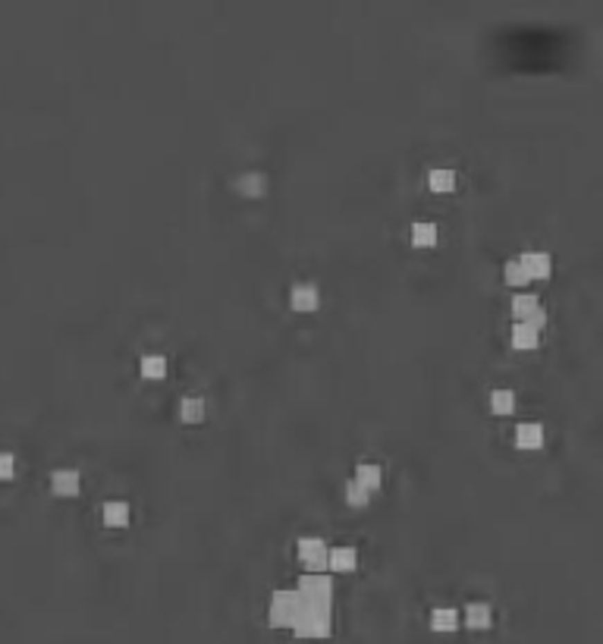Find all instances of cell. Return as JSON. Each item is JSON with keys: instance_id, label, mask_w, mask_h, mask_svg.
I'll return each instance as SVG.
<instances>
[{"instance_id": "1", "label": "cell", "mask_w": 603, "mask_h": 644, "mask_svg": "<svg viewBox=\"0 0 603 644\" xmlns=\"http://www.w3.org/2000/svg\"><path fill=\"white\" fill-rule=\"evenodd\" d=\"M292 629L298 635H327L330 632V600H305L302 610L296 613V619H292Z\"/></svg>"}, {"instance_id": "2", "label": "cell", "mask_w": 603, "mask_h": 644, "mask_svg": "<svg viewBox=\"0 0 603 644\" xmlns=\"http://www.w3.org/2000/svg\"><path fill=\"white\" fill-rule=\"evenodd\" d=\"M302 604H305V597L298 594L296 588H277L271 594V619L277 625H292V619L302 610Z\"/></svg>"}, {"instance_id": "3", "label": "cell", "mask_w": 603, "mask_h": 644, "mask_svg": "<svg viewBox=\"0 0 603 644\" xmlns=\"http://www.w3.org/2000/svg\"><path fill=\"white\" fill-rule=\"evenodd\" d=\"M296 591L305 597V600H330L333 582H330V575H324V572H308V575L298 578Z\"/></svg>"}, {"instance_id": "4", "label": "cell", "mask_w": 603, "mask_h": 644, "mask_svg": "<svg viewBox=\"0 0 603 644\" xmlns=\"http://www.w3.org/2000/svg\"><path fill=\"white\" fill-rule=\"evenodd\" d=\"M512 312L531 327H541L543 321H547V312H543L541 298L531 296V292H519V296L512 298Z\"/></svg>"}, {"instance_id": "5", "label": "cell", "mask_w": 603, "mask_h": 644, "mask_svg": "<svg viewBox=\"0 0 603 644\" xmlns=\"http://www.w3.org/2000/svg\"><path fill=\"white\" fill-rule=\"evenodd\" d=\"M298 553H302V560H305L308 566H314V569H321V566H327V553H330V547H327L324 537H298Z\"/></svg>"}, {"instance_id": "6", "label": "cell", "mask_w": 603, "mask_h": 644, "mask_svg": "<svg viewBox=\"0 0 603 644\" xmlns=\"http://www.w3.org/2000/svg\"><path fill=\"white\" fill-rule=\"evenodd\" d=\"M519 265H522V271L531 277H547L550 274V255L547 251H525L522 258H519Z\"/></svg>"}, {"instance_id": "7", "label": "cell", "mask_w": 603, "mask_h": 644, "mask_svg": "<svg viewBox=\"0 0 603 644\" xmlns=\"http://www.w3.org/2000/svg\"><path fill=\"white\" fill-rule=\"evenodd\" d=\"M51 484H54V490H60V494H75V490H79V484H82L79 468H54Z\"/></svg>"}, {"instance_id": "8", "label": "cell", "mask_w": 603, "mask_h": 644, "mask_svg": "<svg viewBox=\"0 0 603 644\" xmlns=\"http://www.w3.org/2000/svg\"><path fill=\"white\" fill-rule=\"evenodd\" d=\"M515 440H519V447H541L543 424L541 421H522V424L515 427Z\"/></svg>"}, {"instance_id": "9", "label": "cell", "mask_w": 603, "mask_h": 644, "mask_svg": "<svg viewBox=\"0 0 603 644\" xmlns=\"http://www.w3.org/2000/svg\"><path fill=\"white\" fill-rule=\"evenodd\" d=\"M327 563H330L333 569H352V566L359 563V550L349 547V544L330 547V553H327Z\"/></svg>"}, {"instance_id": "10", "label": "cell", "mask_w": 603, "mask_h": 644, "mask_svg": "<svg viewBox=\"0 0 603 644\" xmlns=\"http://www.w3.org/2000/svg\"><path fill=\"white\" fill-rule=\"evenodd\" d=\"M292 305L296 308H318V286L314 283H296L292 286Z\"/></svg>"}, {"instance_id": "11", "label": "cell", "mask_w": 603, "mask_h": 644, "mask_svg": "<svg viewBox=\"0 0 603 644\" xmlns=\"http://www.w3.org/2000/svg\"><path fill=\"white\" fill-rule=\"evenodd\" d=\"M465 619L471 629H484V625L490 623V604L487 600H471V604L465 607Z\"/></svg>"}, {"instance_id": "12", "label": "cell", "mask_w": 603, "mask_h": 644, "mask_svg": "<svg viewBox=\"0 0 603 644\" xmlns=\"http://www.w3.org/2000/svg\"><path fill=\"white\" fill-rule=\"evenodd\" d=\"M431 625L440 632H449L459 625V613H456V607H437L434 613H431Z\"/></svg>"}, {"instance_id": "13", "label": "cell", "mask_w": 603, "mask_h": 644, "mask_svg": "<svg viewBox=\"0 0 603 644\" xmlns=\"http://www.w3.org/2000/svg\"><path fill=\"white\" fill-rule=\"evenodd\" d=\"M427 183H431V189H453L456 186V170H449V167H434V170H427Z\"/></svg>"}, {"instance_id": "14", "label": "cell", "mask_w": 603, "mask_h": 644, "mask_svg": "<svg viewBox=\"0 0 603 644\" xmlns=\"http://www.w3.org/2000/svg\"><path fill=\"white\" fill-rule=\"evenodd\" d=\"M167 371V359L161 352H145L142 355V374L145 377H163Z\"/></svg>"}, {"instance_id": "15", "label": "cell", "mask_w": 603, "mask_h": 644, "mask_svg": "<svg viewBox=\"0 0 603 644\" xmlns=\"http://www.w3.org/2000/svg\"><path fill=\"white\" fill-rule=\"evenodd\" d=\"M512 343L515 346H534L537 343V327L525 324V321H515L512 324Z\"/></svg>"}, {"instance_id": "16", "label": "cell", "mask_w": 603, "mask_h": 644, "mask_svg": "<svg viewBox=\"0 0 603 644\" xmlns=\"http://www.w3.org/2000/svg\"><path fill=\"white\" fill-rule=\"evenodd\" d=\"M412 239L418 245H431L437 239V224L434 220H415L412 224Z\"/></svg>"}, {"instance_id": "17", "label": "cell", "mask_w": 603, "mask_h": 644, "mask_svg": "<svg viewBox=\"0 0 603 644\" xmlns=\"http://www.w3.org/2000/svg\"><path fill=\"white\" fill-rule=\"evenodd\" d=\"M104 519L110 525H123L129 519V503L126 500H107L104 503Z\"/></svg>"}, {"instance_id": "18", "label": "cell", "mask_w": 603, "mask_h": 644, "mask_svg": "<svg viewBox=\"0 0 603 644\" xmlns=\"http://www.w3.org/2000/svg\"><path fill=\"white\" fill-rule=\"evenodd\" d=\"M380 478H384V472H380V465H374V462H361V465L355 468V481H361L365 488H377Z\"/></svg>"}, {"instance_id": "19", "label": "cell", "mask_w": 603, "mask_h": 644, "mask_svg": "<svg viewBox=\"0 0 603 644\" xmlns=\"http://www.w3.org/2000/svg\"><path fill=\"white\" fill-rule=\"evenodd\" d=\"M490 406H494V412H509L515 406V393L509 386H496L494 393H490Z\"/></svg>"}, {"instance_id": "20", "label": "cell", "mask_w": 603, "mask_h": 644, "mask_svg": "<svg viewBox=\"0 0 603 644\" xmlns=\"http://www.w3.org/2000/svg\"><path fill=\"white\" fill-rule=\"evenodd\" d=\"M179 412H183V418H189V421L201 418L204 415V400L201 396H186V400L179 402Z\"/></svg>"}, {"instance_id": "21", "label": "cell", "mask_w": 603, "mask_h": 644, "mask_svg": "<svg viewBox=\"0 0 603 644\" xmlns=\"http://www.w3.org/2000/svg\"><path fill=\"white\" fill-rule=\"evenodd\" d=\"M346 497H349V503H365V500H368V488H365L361 481H355V478H349Z\"/></svg>"}, {"instance_id": "22", "label": "cell", "mask_w": 603, "mask_h": 644, "mask_svg": "<svg viewBox=\"0 0 603 644\" xmlns=\"http://www.w3.org/2000/svg\"><path fill=\"white\" fill-rule=\"evenodd\" d=\"M503 274H506L509 283H525L528 280V274L522 271V265L519 261H506V267H503Z\"/></svg>"}, {"instance_id": "23", "label": "cell", "mask_w": 603, "mask_h": 644, "mask_svg": "<svg viewBox=\"0 0 603 644\" xmlns=\"http://www.w3.org/2000/svg\"><path fill=\"white\" fill-rule=\"evenodd\" d=\"M16 468V459L13 453H7V449H0V478H10Z\"/></svg>"}, {"instance_id": "24", "label": "cell", "mask_w": 603, "mask_h": 644, "mask_svg": "<svg viewBox=\"0 0 603 644\" xmlns=\"http://www.w3.org/2000/svg\"><path fill=\"white\" fill-rule=\"evenodd\" d=\"M261 183H264V179H261V173H242V179H239V186H242L245 192H258V189H261Z\"/></svg>"}]
</instances>
